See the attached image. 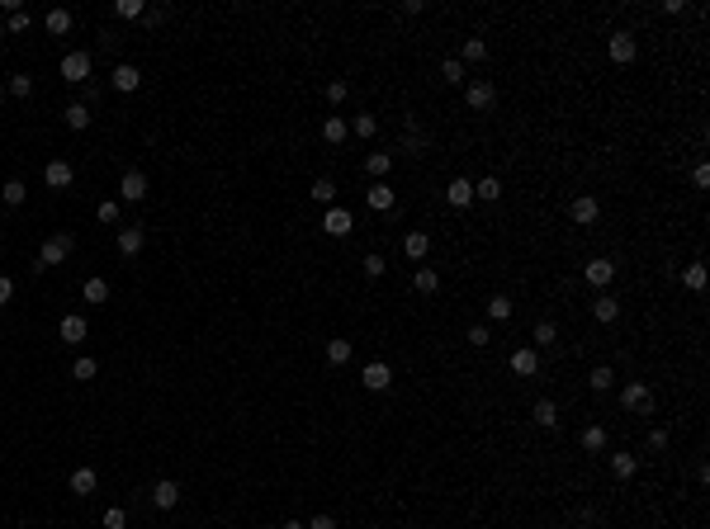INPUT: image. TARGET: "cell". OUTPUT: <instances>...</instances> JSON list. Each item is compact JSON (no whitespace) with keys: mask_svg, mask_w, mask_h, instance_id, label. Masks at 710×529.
I'll return each instance as SVG.
<instances>
[{"mask_svg":"<svg viewBox=\"0 0 710 529\" xmlns=\"http://www.w3.org/2000/svg\"><path fill=\"white\" fill-rule=\"evenodd\" d=\"M66 255H71V236L57 232V236H47L43 250H38V269H47V264H62Z\"/></svg>","mask_w":710,"mask_h":529,"instance_id":"obj_1","label":"cell"},{"mask_svg":"<svg viewBox=\"0 0 710 529\" xmlns=\"http://www.w3.org/2000/svg\"><path fill=\"white\" fill-rule=\"evenodd\" d=\"M85 76H90V52H66L62 57V80L76 85V80H85Z\"/></svg>","mask_w":710,"mask_h":529,"instance_id":"obj_2","label":"cell"},{"mask_svg":"<svg viewBox=\"0 0 710 529\" xmlns=\"http://www.w3.org/2000/svg\"><path fill=\"white\" fill-rule=\"evenodd\" d=\"M620 402H625V411H649L653 392H649V383H625V388H620Z\"/></svg>","mask_w":710,"mask_h":529,"instance_id":"obj_3","label":"cell"},{"mask_svg":"<svg viewBox=\"0 0 710 529\" xmlns=\"http://www.w3.org/2000/svg\"><path fill=\"white\" fill-rule=\"evenodd\" d=\"M568 218L578 222V227H592V222L601 218V208H597V199H587V194H583V199H573V203H568Z\"/></svg>","mask_w":710,"mask_h":529,"instance_id":"obj_4","label":"cell"},{"mask_svg":"<svg viewBox=\"0 0 710 529\" xmlns=\"http://www.w3.org/2000/svg\"><path fill=\"white\" fill-rule=\"evenodd\" d=\"M322 232H327V236H350V232H355V218H350L346 208H331L327 218H322Z\"/></svg>","mask_w":710,"mask_h":529,"instance_id":"obj_5","label":"cell"},{"mask_svg":"<svg viewBox=\"0 0 710 529\" xmlns=\"http://www.w3.org/2000/svg\"><path fill=\"white\" fill-rule=\"evenodd\" d=\"M119 194H124L128 203H142V199H147V175H142V171H128L124 180H119Z\"/></svg>","mask_w":710,"mask_h":529,"instance_id":"obj_6","label":"cell"},{"mask_svg":"<svg viewBox=\"0 0 710 529\" xmlns=\"http://www.w3.org/2000/svg\"><path fill=\"white\" fill-rule=\"evenodd\" d=\"M360 383H365V388H369V392H384V388H389V383H394V369H389V364H365Z\"/></svg>","mask_w":710,"mask_h":529,"instance_id":"obj_7","label":"cell"},{"mask_svg":"<svg viewBox=\"0 0 710 529\" xmlns=\"http://www.w3.org/2000/svg\"><path fill=\"white\" fill-rule=\"evenodd\" d=\"M606 52H611V62H620V66H625V62H634V52H639V47H634V38H630V33H611Z\"/></svg>","mask_w":710,"mask_h":529,"instance_id":"obj_8","label":"cell"},{"mask_svg":"<svg viewBox=\"0 0 710 529\" xmlns=\"http://www.w3.org/2000/svg\"><path fill=\"white\" fill-rule=\"evenodd\" d=\"M464 99H469V109H488L492 99H497V90H492V80H473L469 90H464Z\"/></svg>","mask_w":710,"mask_h":529,"instance_id":"obj_9","label":"cell"},{"mask_svg":"<svg viewBox=\"0 0 710 529\" xmlns=\"http://www.w3.org/2000/svg\"><path fill=\"white\" fill-rule=\"evenodd\" d=\"M365 203L374 208V213H394V203H398V194L389 185H374V189H365Z\"/></svg>","mask_w":710,"mask_h":529,"instance_id":"obj_10","label":"cell"},{"mask_svg":"<svg viewBox=\"0 0 710 529\" xmlns=\"http://www.w3.org/2000/svg\"><path fill=\"white\" fill-rule=\"evenodd\" d=\"M583 274H587V284H592V288H606V284L615 279V264H611V260H587Z\"/></svg>","mask_w":710,"mask_h":529,"instance_id":"obj_11","label":"cell"},{"mask_svg":"<svg viewBox=\"0 0 710 529\" xmlns=\"http://www.w3.org/2000/svg\"><path fill=\"white\" fill-rule=\"evenodd\" d=\"M43 180H47V189H66L71 180H76V171H71L66 161H47V175H43Z\"/></svg>","mask_w":710,"mask_h":529,"instance_id":"obj_12","label":"cell"},{"mask_svg":"<svg viewBox=\"0 0 710 529\" xmlns=\"http://www.w3.org/2000/svg\"><path fill=\"white\" fill-rule=\"evenodd\" d=\"M511 369H516L521 378H536V369H540V355L531 350V345H521L516 355H511Z\"/></svg>","mask_w":710,"mask_h":529,"instance_id":"obj_13","label":"cell"},{"mask_svg":"<svg viewBox=\"0 0 710 529\" xmlns=\"http://www.w3.org/2000/svg\"><path fill=\"white\" fill-rule=\"evenodd\" d=\"M138 85H142V71H138V66H114V90H124V95H133V90H138Z\"/></svg>","mask_w":710,"mask_h":529,"instance_id":"obj_14","label":"cell"},{"mask_svg":"<svg viewBox=\"0 0 710 529\" xmlns=\"http://www.w3.org/2000/svg\"><path fill=\"white\" fill-rule=\"evenodd\" d=\"M531 420H536V425H545V430H554V425H559V406H554L550 397H540V402L531 406Z\"/></svg>","mask_w":710,"mask_h":529,"instance_id":"obj_15","label":"cell"},{"mask_svg":"<svg viewBox=\"0 0 710 529\" xmlns=\"http://www.w3.org/2000/svg\"><path fill=\"white\" fill-rule=\"evenodd\" d=\"M412 288H417V293H436V288H441V274H436L431 264H417V274H412Z\"/></svg>","mask_w":710,"mask_h":529,"instance_id":"obj_16","label":"cell"},{"mask_svg":"<svg viewBox=\"0 0 710 529\" xmlns=\"http://www.w3.org/2000/svg\"><path fill=\"white\" fill-rule=\"evenodd\" d=\"M175 501H180V487H175V482H157V487H152V506H157V511H171Z\"/></svg>","mask_w":710,"mask_h":529,"instance_id":"obj_17","label":"cell"},{"mask_svg":"<svg viewBox=\"0 0 710 529\" xmlns=\"http://www.w3.org/2000/svg\"><path fill=\"white\" fill-rule=\"evenodd\" d=\"M403 250H408L412 260L422 264V260H426V250H431V236H426V232H408V236H403Z\"/></svg>","mask_w":710,"mask_h":529,"instance_id":"obj_18","label":"cell"},{"mask_svg":"<svg viewBox=\"0 0 710 529\" xmlns=\"http://www.w3.org/2000/svg\"><path fill=\"white\" fill-rule=\"evenodd\" d=\"M57 331H62V341L81 345V341H85V317H76V312H71V317H62V327H57Z\"/></svg>","mask_w":710,"mask_h":529,"instance_id":"obj_19","label":"cell"},{"mask_svg":"<svg viewBox=\"0 0 710 529\" xmlns=\"http://www.w3.org/2000/svg\"><path fill=\"white\" fill-rule=\"evenodd\" d=\"M142 241H147V232H142V227H124V232H119V250H124V255H138Z\"/></svg>","mask_w":710,"mask_h":529,"instance_id":"obj_20","label":"cell"},{"mask_svg":"<svg viewBox=\"0 0 710 529\" xmlns=\"http://www.w3.org/2000/svg\"><path fill=\"white\" fill-rule=\"evenodd\" d=\"M592 317H597V322H615V317H620V303H615L611 293H601L597 303H592Z\"/></svg>","mask_w":710,"mask_h":529,"instance_id":"obj_21","label":"cell"},{"mask_svg":"<svg viewBox=\"0 0 710 529\" xmlns=\"http://www.w3.org/2000/svg\"><path fill=\"white\" fill-rule=\"evenodd\" d=\"M445 199L455 203V208H464V203L473 199V185H469V180H459V175H455V180H450V189H445Z\"/></svg>","mask_w":710,"mask_h":529,"instance_id":"obj_22","label":"cell"},{"mask_svg":"<svg viewBox=\"0 0 710 529\" xmlns=\"http://www.w3.org/2000/svg\"><path fill=\"white\" fill-rule=\"evenodd\" d=\"M611 473L615 478H634V473H639V458H634V454H611Z\"/></svg>","mask_w":710,"mask_h":529,"instance_id":"obj_23","label":"cell"},{"mask_svg":"<svg viewBox=\"0 0 710 529\" xmlns=\"http://www.w3.org/2000/svg\"><path fill=\"white\" fill-rule=\"evenodd\" d=\"M71 492H76V497H90L95 492V468H76V473H71Z\"/></svg>","mask_w":710,"mask_h":529,"instance_id":"obj_24","label":"cell"},{"mask_svg":"<svg viewBox=\"0 0 710 529\" xmlns=\"http://www.w3.org/2000/svg\"><path fill=\"white\" fill-rule=\"evenodd\" d=\"M62 118H66V128H76V133H81V128H90V109H85V104H66Z\"/></svg>","mask_w":710,"mask_h":529,"instance_id":"obj_25","label":"cell"},{"mask_svg":"<svg viewBox=\"0 0 710 529\" xmlns=\"http://www.w3.org/2000/svg\"><path fill=\"white\" fill-rule=\"evenodd\" d=\"M583 449H587V454H601V449H606V430H601V425H587V430H583Z\"/></svg>","mask_w":710,"mask_h":529,"instance_id":"obj_26","label":"cell"},{"mask_svg":"<svg viewBox=\"0 0 710 529\" xmlns=\"http://www.w3.org/2000/svg\"><path fill=\"white\" fill-rule=\"evenodd\" d=\"M389 166H394V156H389V152H369V156H365V171H369V175H389Z\"/></svg>","mask_w":710,"mask_h":529,"instance_id":"obj_27","label":"cell"},{"mask_svg":"<svg viewBox=\"0 0 710 529\" xmlns=\"http://www.w3.org/2000/svg\"><path fill=\"white\" fill-rule=\"evenodd\" d=\"M24 194H29V185H24V180H10V185L0 189V199L10 203V208H19V203H24Z\"/></svg>","mask_w":710,"mask_h":529,"instance_id":"obj_28","label":"cell"},{"mask_svg":"<svg viewBox=\"0 0 710 529\" xmlns=\"http://www.w3.org/2000/svg\"><path fill=\"white\" fill-rule=\"evenodd\" d=\"M611 383H615V374H611V369H606V364H601V369H592V374H587V388H592V392H606V388H611Z\"/></svg>","mask_w":710,"mask_h":529,"instance_id":"obj_29","label":"cell"},{"mask_svg":"<svg viewBox=\"0 0 710 529\" xmlns=\"http://www.w3.org/2000/svg\"><path fill=\"white\" fill-rule=\"evenodd\" d=\"M682 284H687L692 293H701V288H706V269H701V264H687V274H682Z\"/></svg>","mask_w":710,"mask_h":529,"instance_id":"obj_30","label":"cell"},{"mask_svg":"<svg viewBox=\"0 0 710 529\" xmlns=\"http://www.w3.org/2000/svg\"><path fill=\"white\" fill-rule=\"evenodd\" d=\"M322 138H327V142H346V123H341V118L331 114L327 123H322Z\"/></svg>","mask_w":710,"mask_h":529,"instance_id":"obj_31","label":"cell"},{"mask_svg":"<svg viewBox=\"0 0 710 529\" xmlns=\"http://www.w3.org/2000/svg\"><path fill=\"white\" fill-rule=\"evenodd\" d=\"M47 33H71V15H66V10H52V15H47Z\"/></svg>","mask_w":710,"mask_h":529,"instance_id":"obj_32","label":"cell"},{"mask_svg":"<svg viewBox=\"0 0 710 529\" xmlns=\"http://www.w3.org/2000/svg\"><path fill=\"white\" fill-rule=\"evenodd\" d=\"M441 76L450 80V85H459V80H464V62H459V57H445V66H441Z\"/></svg>","mask_w":710,"mask_h":529,"instance_id":"obj_33","label":"cell"},{"mask_svg":"<svg viewBox=\"0 0 710 529\" xmlns=\"http://www.w3.org/2000/svg\"><path fill=\"white\" fill-rule=\"evenodd\" d=\"M483 57H488V43H483V38H469V43H464V62H483Z\"/></svg>","mask_w":710,"mask_h":529,"instance_id":"obj_34","label":"cell"},{"mask_svg":"<svg viewBox=\"0 0 710 529\" xmlns=\"http://www.w3.org/2000/svg\"><path fill=\"white\" fill-rule=\"evenodd\" d=\"M327 359H331V364H346V359H350V341H327Z\"/></svg>","mask_w":710,"mask_h":529,"instance_id":"obj_35","label":"cell"},{"mask_svg":"<svg viewBox=\"0 0 710 529\" xmlns=\"http://www.w3.org/2000/svg\"><path fill=\"white\" fill-rule=\"evenodd\" d=\"M114 15H119V19H142V0H119V5H114Z\"/></svg>","mask_w":710,"mask_h":529,"instance_id":"obj_36","label":"cell"},{"mask_svg":"<svg viewBox=\"0 0 710 529\" xmlns=\"http://www.w3.org/2000/svg\"><path fill=\"white\" fill-rule=\"evenodd\" d=\"M105 298H110V284H105V279L85 284V303H105Z\"/></svg>","mask_w":710,"mask_h":529,"instance_id":"obj_37","label":"cell"},{"mask_svg":"<svg viewBox=\"0 0 710 529\" xmlns=\"http://www.w3.org/2000/svg\"><path fill=\"white\" fill-rule=\"evenodd\" d=\"M488 317H492V322H507V317H511V298H492Z\"/></svg>","mask_w":710,"mask_h":529,"instance_id":"obj_38","label":"cell"},{"mask_svg":"<svg viewBox=\"0 0 710 529\" xmlns=\"http://www.w3.org/2000/svg\"><path fill=\"white\" fill-rule=\"evenodd\" d=\"M95 374H100V364H95V359H76V369H71L76 383H85V378H95Z\"/></svg>","mask_w":710,"mask_h":529,"instance_id":"obj_39","label":"cell"},{"mask_svg":"<svg viewBox=\"0 0 710 529\" xmlns=\"http://www.w3.org/2000/svg\"><path fill=\"white\" fill-rule=\"evenodd\" d=\"M554 341H559V327H554V322H540V327H536V345H554Z\"/></svg>","mask_w":710,"mask_h":529,"instance_id":"obj_40","label":"cell"},{"mask_svg":"<svg viewBox=\"0 0 710 529\" xmlns=\"http://www.w3.org/2000/svg\"><path fill=\"white\" fill-rule=\"evenodd\" d=\"M473 194H478V199H497V194H502V185L488 175V180H478V185H473Z\"/></svg>","mask_w":710,"mask_h":529,"instance_id":"obj_41","label":"cell"},{"mask_svg":"<svg viewBox=\"0 0 710 529\" xmlns=\"http://www.w3.org/2000/svg\"><path fill=\"white\" fill-rule=\"evenodd\" d=\"M313 199H317V203H331V199H336V185H331V180H317V185H313Z\"/></svg>","mask_w":710,"mask_h":529,"instance_id":"obj_42","label":"cell"},{"mask_svg":"<svg viewBox=\"0 0 710 529\" xmlns=\"http://www.w3.org/2000/svg\"><path fill=\"white\" fill-rule=\"evenodd\" d=\"M365 274H369V279H379V274H384V269H389V264H384V255H365Z\"/></svg>","mask_w":710,"mask_h":529,"instance_id":"obj_43","label":"cell"},{"mask_svg":"<svg viewBox=\"0 0 710 529\" xmlns=\"http://www.w3.org/2000/svg\"><path fill=\"white\" fill-rule=\"evenodd\" d=\"M124 525H128V515L119 511V506H110V511H105V529H124Z\"/></svg>","mask_w":710,"mask_h":529,"instance_id":"obj_44","label":"cell"},{"mask_svg":"<svg viewBox=\"0 0 710 529\" xmlns=\"http://www.w3.org/2000/svg\"><path fill=\"white\" fill-rule=\"evenodd\" d=\"M374 114H360V118H355V133H360V138H374Z\"/></svg>","mask_w":710,"mask_h":529,"instance_id":"obj_45","label":"cell"},{"mask_svg":"<svg viewBox=\"0 0 710 529\" xmlns=\"http://www.w3.org/2000/svg\"><path fill=\"white\" fill-rule=\"evenodd\" d=\"M488 341H492V336H488V327H469V345H473V350H483Z\"/></svg>","mask_w":710,"mask_h":529,"instance_id":"obj_46","label":"cell"},{"mask_svg":"<svg viewBox=\"0 0 710 529\" xmlns=\"http://www.w3.org/2000/svg\"><path fill=\"white\" fill-rule=\"evenodd\" d=\"M346 95H350V85H346V80H331V85H327V99H336V104H341Z\"/></svg>","mask_w":710,"mask_h":529,"instance_id":"obj_47","label":"cell"},{"mask_svg":"<svg viewBox=\"0 0 710 529\" xmlns=\"http://www.w3.org/2000/svg\"><path fill=\"white\" fill-rule=\"evenodd\" d=\"M100 222H119V203H114V199L100 203Z\"/></svg>","mask_w":710,"mask_h":529,"instance_id":"obj_48","label":"cell"},{"mask_svg":"<svg viewBox=\"0 0 710 529\" xmlns=\"http://www.w3.org/2000/svg\"><path fill=\"white\" fill-rule=\"evenodd\" d=\"M29 90H33L29 76H10V95H29Z\"/></svg>","mask_w":710,"mask_h":529,"instance_id":"obj_49","label":"cell"},{"mask_svg":"<svg viewBox=\"0 0 710 529\" xmlns=\"http://www.w3.org/2000/svg\"><path fill=\"white\" fill-rule=\"evenodd\" d=\"M10 298H15V279H5V274H0V303H10Z\"/></svg>","mask_w":710,"mask_h":529,"instance_id":"obj_50","label":"cell"},{"mask_svg":"<svg viewBox=\"0 0 710 529\" xmlns=\"http://www.w3.org/2000/svg\"><path fill=\"white\" fill-rule=\"evenodd\" d=\"M5 29H29V15H24V10H15V15H10V24H5Z\"/></svg>","mask_w":710,"mask_h":529,"instance_id":"obj_51","label":"cell"},{"mask_svg":"<svg viewBox=\"0 0 710 529\" xmlns=\"http://www.w3.org/2000/svg\"><path fill=\"white\" fill-rule=\"evenodd\" d=\"M308 529H336V520H331V515H313V525H308Z\"/></svg>","mask_w":710,"mask_h":529,"instance_id":"obj_52","label":"cell"},{"mask_svg":"<svg viewBox=\"0 0 710 529\" xmlns=\"http://www.w3.org/2000/svg\"><path fill=\"white\" fill-rule=\"evenodd\" d=\"M280 529H303V525H299V520H289V525H280Z\"/></svg>","mask_w":710,"mask_h":529,"instance_id":"obj_53","label":"cell"}]
</instances>
